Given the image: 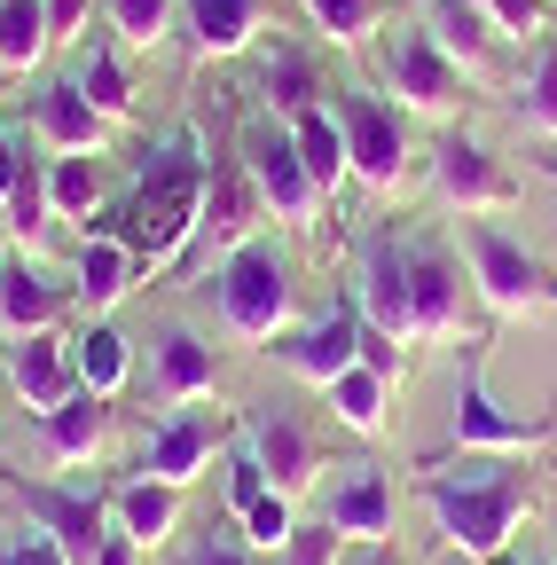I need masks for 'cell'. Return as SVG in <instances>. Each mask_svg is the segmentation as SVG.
Returning <instances> with one entry per match:
<instances>
[{"instance_id":"d4e9b609","label":"cell","mask_w":557,"mask_h":565,"mask_svg":"<svg viewBox=\"0 0 557 565\" xmlns=\"http://www.w3.org/2000/svg\"><path fill=\"white\" fill-rule=\"evenodd\" d=\"M425 32L463 63V79L479 87V79H495V17L479 9V0H425Z\"/></svg>"},{"instance_id":"ab89813d","label":"cell","mask_w":557,"mask_h":565,"mask_svg":"<svg viewBox=\"0 0 557 565\" xmlns=\"http://www.w3.org/2000/svg\"><path fill=\"white\" fill-rule=\"evenodd\" d=\"M479 9L495 17L503 40H549V24H557V0H479Z\"/></svg>"},{"instance_id":"484cf974","label":"cell","mask_w":557,"mask_h":565,"mask_svg":"<svg viewBox=\"0 0 557 565\" xmlns=\"http://www.w3.org/2000/svg\"><path fill=\"white\" fill-rule=\"evenodd\" d=\"M251 63H259V110H267V118H283V126H291L299 110L330 103L322 71H314V63H307V55H299L291 40H275V47L259 40V47H251Z\"/></svg>"},{"instance_id":"c3c4849f","label":"cell","mask_w":557,"mask_h":565,"mask_svg":"<svg viewBox=\"0 0 557 565\" xmlns=\"http://www.w3.org/2000/svg\"><path fill=\"white\" fill-rule=\"evenodd\" d=\"M369 565H393V550H377V557H369Z\"/></svg>"},{"instance_id":"681fc988","label":"cell","mask_w":557,"mask_h":565,"mask_svg":"<svg viewBox=\"0 0 557 565\" xmlns=\"http://www.w3.org/2000/svg\"><path fill=\"white\" fill-rule=\"evenodd\" d=\"M0 259H9V228H0Z\"/></svg>"},{"instance_id":"83f0119b","label":"cell","mask_w":557,"mask_h":565,"mask_svg":"<svg viewBox=\"0 0 557 565\" xmlns=\"http://www.w3.org/2000/svg\"><path fill=\"white\" fill-rule=\"evenodd\" d=\"M110 526L126 534V542H142V550H165L173 542V526H181V487H165V479H118L110 487Z\"/></svg>"},{"instance_id":"ba28073f","label":"cell","mask_w":557,"mask_h":565,"mask_svg":"<svg viewBox=\"0 0 557 565\" xmlns=\"http://www.w3.org/2000/svg\"><path fill=\"white\" fill-rule=\"evenodd\" d=\"M471 267L448 236H425L408 228V315H416V338H463L471 322Z\"/></svg>"},{"instance_id":"5b68a950","label":"cell","mask_w":557,"mask_h":565,"mask_svg":"<svg viewBox=\"0 0 557 565\" xmlns=\"http://www.w3.org/2000/svg\"><path fill=\"white\" fill-rule=\"evenodd\" d=\"M557 433V416H518L486 393V345L463 338L456 353V408H448V440L463 456H534L542 440Z\"/></svg>"},{"instance_id":"7402d4cb","label":"cell","mask_w":557,"mask_h":565,"mask_svg":"<svg viewBox=\"0 0 557 565\" xmlns=\"http://www.w3.org/2000/svg\"><path fill=\"white\" fill-rule=\"evenodd\" d=\"M259 221H267V204H259V189H251V166H244V150H228V158L213 166V181H204V236H196V244H213V252L228 259L236 244L259 236Z\"/></svg>"},{"instance_id":"5bb4252c","label":"cell","mask_w":557,"mask_h":565,"mask_svg":"<svg viewBox=\"0 0 557 565\" xmlns=\"http://www.w3.org/2000/svg\"><path fill=\"white\" fill-rule=\"evenodd\" d=\"M236 433H244V448L259 456V471L275 479L299 503V494H314L322 487V448L307 440V424L291 416V408H275V401H259V408H244L236 416Z\"/></svg>"},{"instance_id":"f907efd6","label":"cell","mask_w":557,"mask_h":565,"mask_svg":"<svg viewBox=\"0 0 557 565\" xmlns=\"http://www.w3.org/2000/svg\"><path fill=\"white\" fill-rule=\"evenodd\" d=\"M534 565H549V557H534Z\"/></svg>"},{"instance_id":"1f68e13d","label":"cell","mask_w":557,"mask_h":565,"mask_svg":"<svg viewBox=\"0 0 557 565\" xmlns=\"http://www.w3.org/2000/svg\"><path fill=\"white\" fill-rule=\"evenodd\" d=\"M0 228H9V244H47L55 228V204H47V158H17V181H9V204H0Z\"/></svg>"},{"instance_id":"44dd1931","label":"cell","mask_w":557,"mask_h":565,"mask_svg":"<svg viewBox=\"0 0 557 565\" xmlns=\"http://www.w3.org/2000/svg\"><path fill=\"white\" fill-rule=\"evenodd\" d=\"M9 385L24 401V416H47L79 393V362H72V338L63 330H32V338H9Z\"/></svg>"},{"instance_id":"30bf717a","label":"cell","mask_w":557,"mask_h":565,"mask_svg":"<svg viewBox=\"0 0 557 565\" xmlns=\"http://www.w3.org/2000/svg\"><path fill=\"white\" fill-rule=\"evenodd\" d=\"M236 150H244V166H251V189H259V204H267V221L314 228L322 189H314V173H307V158H299L291 126H283V118H259V126L236 141Z\"/></svg>"},{"instance_id":"cb8c5ba5","label":"cell","mask_w":557,"mask_h":565,"mask_svg":"<svg viewBox=\"0 0 557 565\" xmlns=\"http://www.w3.org/2000/svg\"><path fill=\"white\" fill-rule=\"evenodd\" d=\"M133 282H142V252H133L126 236H110V228H87L79 252H72V291H79V307H87V315H110Z\"/></svg>"},{"instance_id":"d6a6232c","label":"cell","mask_w":557,"mask_h":565,"mask_svg":"<svg viewBox=\"0 0 557 565\" xmlns=\"http://www.w3.org/2000/svg\"><path fill=\"white\" fill-rule=\"evenodd\" d=\"M79 87H87V103H95L110 126H133V118H142V95H133V79H126L118 40H95V47L79 55Z\"/></svg>"},{"instance_id":"2e32d148","label":"cell","mask_w":557,"mask_h":565,"mask_svg":"<svg viewBox=\"0 0 557 565\" xmlns=\"http://www.w3.org/2000/svg\"><path fill=\"white\" fill-rule=\"evenodd\" d=\"M228 519L244 526V542L259 550V557H275V550H283L291 542V526H299V503H291V494L283 487H275L267 471H259V456L244 448V433L228 440Z\"/></svg>"},{"instance_id":"7bdbcfd3","label":"cell","mask_w":557,"mask_h":565,"mask_svg":"<svg viewBox=\"0 0 557 565\" xmlns=\"http://www.w3.org/2000/svg\"><path fill=\"white\" fill-rule=\"evenodd\" d=\"M95 9H103V0H47V40H55V47H72V40L87 32Z\"/></svg>"},{"instance_id":"6da1fadb","label":"cell","mask_w":557,"mask_h":565,"mask_svg":"<svg viewBox=\"0 0 557 565\" xmlns=\"http://www.w3.org/2000/svg\"><path fill=\"white\" fill-rule=\"evenodd\" d=\"M204 181H213V158L196 150V134H165L142 158L133 196L103 204L95 228H110V236H126L133 252H142V275H165L204 236Z\"/></svg>"},{"instance_id":"ac0fdd59","label":"cell","mask_w":557,"mask_h":565,"mask_svg":"<svg viewBox=\"0 0 557 565\" xmlns=\"http://www.w3.org/2000/svg\"><path fill=\"white\" fill-rule=\"evenodd\" d=\"M213 385H221V345L196 322H165L150 338V393L181 408V401H213Z\"/></svg>"},{"instance_id":"8992f818","label":"cell","mask_w":557,"mask_h":565,"mask_svg":"<svg viewBox=\"0 0 557 565\" xmlns=\"http://www.w3.org/2000/svg\"><path fill=\"white\" fill-rule=\"evenodd\" d=\"M377 71H385V87H393V103H400L408 118H456L463 95H471L463 63L425 32V17H416V24H393V32L377 40Z\"/></svg>"},{"instance_id":"f1b7e54d","label":"cell","mask_w":557,"mask_h":565,"mask_svg":"<svg viewBox=\"0 0 557 565\" xmlns=\"http://www.w3.org/2000/svg\"><path fill=\"white\" fill-rule=\"evenodd\" d=\"M322 401H330V416L345 424V433H362V440H377L385 424H393V377H377L369 362H354L345 377H330Z\"/></svg>"},{"instance_id":"4dcf8cb0","label":"cell","mask_w":557,"mask_h":565,"mask_svg":"<svg viewBox=\"0 0 557 565\" xmlns=\"http://www.w3.org/2000/svg\"><path fill=\"white\" fill-rule=\"evenodd\" d=\"M72 362H79V385H87V393L118 401L126 377H133V345H126V330H118L110 315H95V322L72 338Z\"/></svg>"},{"instance_id":"ee69618b","label":"cell","mask_w":557,"mask_h":565,"mask_svg":"<svg viewBox=\"0 0 557 565\" xmlns=\"http://www.w3.org/2000/svg\"><path fill=\"white\" fill-rule=\"evenodd\" d=\"M142 557H150V550H142V542H126L118 526H110V542L95 550V565H142Z\"/></svg>"},{"instance_id":"e0dca14e","label":"cell","mask_w":557,"mask_h":565,"mask_svg":"<svg viewBox=\"0 0 557 565\" xmlns=\"http://www.w3.org/2000/svg\"><path fill=\"white\" fill-rule=\"evenodd\" d=\"M322 526H338L345 542H385L393 534V479H385V463H369V456L338 463V479H322Z\"/></svg>"},{"instance_id":"8d00e7d4","label":"cell","mask_w":557,"mask_h":565,"mask_svg":"<svg viewBox=\"0 0 557 565\" xmlns=\"http://www.w3.org/2000/svg\"><path fill=\"white\" fill-rule=\"evenodd\" d=\"M307 17L330 47H377V32L393 24V0H307Z\"/></svg>"},{"instance_id":"d6986e66","label":"cell","mask_w":557,"mask_h":565,"mask_svg":"<svg viewBox=\"0 0 557 565\" xmlns=\"http://www.w3.org/2000/svg\"><path fill=\"white\" fill-rule=\"evenodd\" d=\"M32 134H40V150H55V158H103L118 126L87 103L79 79H47L32 95Z\"/></svg>"},{"instance_id":"277c9868","label":"cell","mask_w":557,"mask_h":565,"mask_svg":"<svg viewBox=\"0 0 557 565\" xmlns=\"http://www.w3.org/2000/svg\"><path fill=\"white\" fill-rule=\"evenodd\" d=\"M463 267H471V291L486 299L495 322H542V315H557V267L542 252H526L511 228L463 221Z\"/></svg>"},{"instance_id":"f546056e","label":"cell","mask_w":557,"mask_h":565,"mask_svg":"<svg viewBox=\"0 0 557 565\" xmlns=\"http://www.w3.org/2000/svg\"><path fill=\"white\" fill-rule=\"evenodd\" d=\"M291 141H299V158H307V173H314L322 196H338L345 181H354V158H345V126H338L330 103L299 110V118H291Z\"/></svg>"},{"instance_id":"603a6c76","label":"cell","mask_w":557,"mask_h":565,"mask_svg":"<svg viewBox=\"0 0 557 565\" xmlns=\"http://www.w3.org/2000/svg\"><path fill=\"white\" fill-rule=\"evenodd\" d=\"M259 17L267 0H181V40L196 63H228L259 47Z\"/></svg>"},{"instance_id":"d590c367","label":"cell","mask_w":557,"mask_h":565,"mask_svg":"<svg viewBox=\"0 0 557 565\" xmlns=\"http://www.w3.org/2000/svg\"><path fill=\"white\" fill-rule=\"evenodd\" d=\"M103 196H110L103 158H47V204H55V221H95Z\"/></svg>"},{"instance_id":"836d02e7","label":"cell","mask_w":557,"mask_h":565,"mask_svg":"<svg viewBox=\"0 0 557 565\" xmlns=\"http://www.w3.org/2000/svg\"><path fill=\"white\" fill-rule=\"evenodd\" d=\"M511 110L534 141H557V40H542L518 71V87H511Z\"/></svg>"},{"instance_id":"ffe728a7","label":"cell","mask_w":557,"mask_h":565,"mask_svg":"<svg viewBox=\"0 0 557 565\" xmlns=\"http://www.w3.org/2000/svg\"><path fill=\"white\" fill-rule=\"evenodd\" d=\"M79 307L72 282H55L32 252H9L0 259V330L9 338H32V330H63V315Z\"/></svg>"},{"instance_id":"4316f807","label":"cell","mask_w":557,"mask_h":565,"mask_svg":"<svg viewBox=\"0 0 557 565\" xmlns=\"http://www.w3.org/2000/svg\"><path fill=\"white\" fill-rule=\"evenodd\" d=\"M32 424H40V456H47V463H95V456H103V440H110V401L79 385L63 408L32 416Z\"/></svg>"},{"instance_id":"3957f363","label":"cell","mask_w":557,"mask_h":565,"mask_svg":"<svg viewBox=\"0 0 557 565\" xmlns=\"http://www.w3.org/2000/svg\"><path fill=\"white\" fill-rule=\"evenodd\" d=\"M213 307H221V330L236 338V345H275L291 330V315H299V267H291V252L275 244V236H251V244H236L221 267H213Z\"/></svg>"},{"instance_id":"bcb514c9","label":"cell","mask_w":557,"mask_h":565,"mask_svg":"<svg viewBox=\"0 0 557 565\" xmlns=\"http://www.w3.org/2000/svg\"><path fill=\"white\" fill-rule=\"evenodd\" d=\"M479 565H526V557L518 550H495V557H479Z\"/></svg>"},{"instance_id":"9a60e30c","label":"cell","mask_w":557,"mask_h":565,"mask_svg":"<svg viewBox=\"0 0 557 565\" xmlns=\"http://www.w3.org/2000/svg\"><path fill=\"white\" fill-rule=\"evenodd\" d=\"M267 353H275V362H283L291 377L330 385V377H345V370L362 362V307H354V299H330L307 330H283Z\"/></svg>"},{"instance_id":"8fae6325","label":"cell","mask_w":557,"mask_h":565,"mask_svg":"<svg viewBox=\"0 0 557 565\" xmlns=\"http://www.w3.org/2000/svg\"><path fill=\"white\" fill-rule=\"evenodd\" d=\"M0 487L24 503L32 526H47L63 550H72V565H95V550L110 542V494L63 487V479H32V471H0Z\"/></svg>"},{"instance_id":"f6af8a7d","label":"cell","mask_w":557,"mask_h":565,"mask_svg":"<svg viewBox=\"0 0 557 565\" xmlns=\"http://www.w3.org/2000/svg\"><path fill=\"white\" fill-rule=\"evenodd\" d=\"M17 158H24V150H17V141H9V134H0V204H9V181H17Z\"/></svg>"},{"instance_id":"7dc6e473","label":"cell","mask_w":557,"mask_h":565,"mask_svg":"<svg viewBox=\"0 0 557 565\" xmlns=\"http://www.w3.org/2000/svg\"><path fill=\"white\" fill-rule=\"evenodd\" d=\"M542 173H549V181H557V150H549V158H542Z\"/></svg>"},{"instance_id":"7c38bea8","label":"cell","mask_w":557,"mask_h":565,"mask_svg":"<svg viewBox=\"0 0 557 565\" xmlns=\"http://www.w3.org/2000/svg\"><path fill=\"white\" fill-rule=\"evenodd\" d=\"M228 440H236V424L221 416V408H196V401H181V408H165V416H150V433H142V479H165V487H189L213 456H228Z\"/></svg>"},{"instance_id":"f35d334b","label":"cell","mask_w":557,"mask_h":565,"mask_svg":"<svg viewBox=\"0 0 557 565\" xmlns=\"http://www.w3.org/2000/svg\"><path fill=\"white\" fill-rule=\"evenodd\" d=\"M173 565H267V557H259V550L244 542V526L221 511V519H204V534H196V542H189Z\"/></svg>"},{"instance_id":"9c48e42d","label":"cell","mask_w":557,"mask_h":565,"mask_svg":"<svg viewBox=\"0 0 557 565\" xmlns=\"http://www.w3.org/2000/svg\"><path fill=\"white\" fill-rule=\"evenodd\" d=\"M432 189H440L448 212H463V221H479V212H511L526 196V181L486 150L479 134H463V126H448L432 141Z\"/></svg>"},{"instance_id":"4fadbf2b","label":"cell","mask_w":557,"mask_h":565,"mask_svg":"<svg viewBox=\"0 0 557 565\" xmlns=\"http://www.w3.org/2000/svg\"><path fill=\"white\" fill-rule=\"evenodd\" d=\"M354 307L369 330L385 338H416V315H408V228H369L362 252H354Z\"/></svg>"},{"instance_id":"7a4b0ae2","label":"cell","mask_w":557,"mask_h":565,"mask_svg":"<svg viewBox=\"0 0 557 565\" xmlns=\"http://www.w3.org/2000/svg\"><path fill=\"white\" fill-rule=\"evenodd\" d=\"M416 494H425L448 550L495 557V550H511V534L534 503V471H526V456H463V463L425 456L416 463Z\"/></svg>"},{"instance_id":"52a82bcc","label":"cell","mask_w":557,"mask_h":565,"mask_svg":"<svg viewBox=\"0 0 557 565\" xmlns=\"http://www.w3.org/2000/svg\"><path fill=\"white\" fill-rule=\"evenodd\" d=\"M338 126H345V158H354V181L393 196L400 173H408V110L393 95H369V87H338L330 95Z\"/></svg>"},{"instance_id":"e575fe53","label":"cell","mask_w":557,"mask_h":565,"mask_svg":"<svg viewBox=\"0 0 557 565\" xmlns=\"http://www.w3.org/2000/svg\"><path fill=\"white\" fill-rule=\"evenodd\" d=\"M47 0H0V71L24 79V71L47 63Z\"/></svg>"},{"instance_id":"74e56055","label":"cell","mask_w":557,"mask_h":565,"mask_svg":"<svg viewBox=\"0 0 557 565\" xmlns=\"http://www.w3.org/2000/svg\"><path fill=\"white\" fill-rule=\"evenodd\" d=\"M103 24L118 47H165L181 32V0H103Z\"/></svg>"},{"instance_id":"b9f144b4","label":"cell","mask_w":557,"mask_h":565,"mask_svg":"<svg viewBox=\"0 0 557 565\" xmlns=\"http://www.w3.org/2000/svg\"><path fill=\"white\" fill-rule=\"evenodd\" d=\"M338 542H345L338 526H322V519H299V526H291V542L275 550V557H283V565H338Z\"/></svg>"},{"instance_id":"60d3db41","label":"cell","mask_w":557,"mask_h":565,"mask_svg":"<svg viewBox=\"0 0 557 565\" xmlns=\"http://www.w3.org/2000/svg\"><path fill=\"white\" fill-rule=\"evenodd\" d=\"M0 565H72V550L24 519V526H0Z\"/></svg>"}]
</instances>
